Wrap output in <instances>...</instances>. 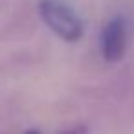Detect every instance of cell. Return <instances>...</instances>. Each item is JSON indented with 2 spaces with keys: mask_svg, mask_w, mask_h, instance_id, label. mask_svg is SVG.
<instances>
[{
  "mask_svg": "<svg viewBox=\"0 0 134 134\" xmlns=\"http://www.w3.org/2000/svg\"><path fill=\"white\" fill-rule=\"evenodd\" d=\"M39 15L42 22L66 42H77L85 33V24L79 15L61 0H41Z\"/></svg>",
  "mask_w": 134,
  "mask_h": 134,
  "instance_id": "obj_1",
  "label": "cell"
},
{
  "mask_svg": "<svg viewBox=\"0 0 134 134\" xmlns=\"http://www.w3.org/2000/svg\"><path fill=\"white\" fill-rule=\"evenodd\" d=\"M86 127L85 125H74V127H70V129H66V130H63V132H59V134H86Z\"/></svg>",
  "mask_w": 134,
  "mask_h": 134,
  "instance_id": "obj_3",
  "label": "cell"
},
{
  "mask_svg": "<svg viewBox=\"0 0 134 134\" xmlns=\"http://www.w3.org/2000/svg\"><path fill=\"white\" fill-rule=\"evenodd\" d=\"M22 134H42L39 129H28V130H24Z\"/></svg>",
  "mask_w": 134,
  "mask_h": 134,
  "instance_id": "obj_4",
  "label": "cell"
},
{
  "mask_svg": "<svg viewBox=\"0 0 134 134\" xmlns=\"http://www.w3.org/2000/svg\"><path fill=\"white\" fill-rule=\"evenodd\" d=\"M99 50L103 59L110 64L123 59L127 52V24L121 17H114L103 26L99 37Z\"/></svg>",
  "mask_w": 134,
  "mask_h": 134,
  "instance_id": "obj_2",
  "label": "cell"
}]
</instances>
